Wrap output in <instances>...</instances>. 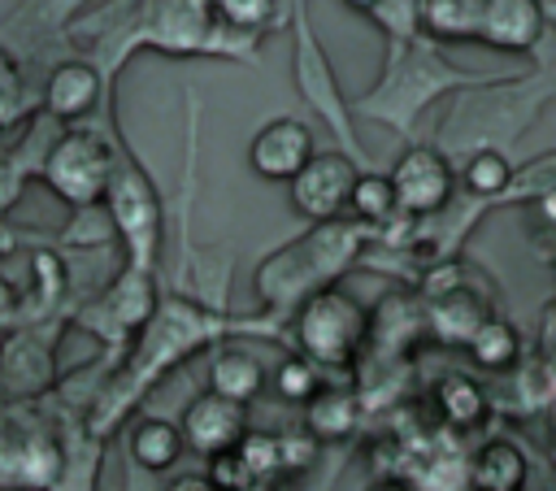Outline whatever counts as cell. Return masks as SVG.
<instances>
[{
    "mask_svg": "<svg viewBox=\"0 0 556 491\" xmlns=\"http://www.w3.org/2000/svg\"><path fill=\"white\" fill-rule=\"evenodd\" d=\"M348 213L365 226H387L400 204H395V187H391V174H378V169H361L356 182H352V196H348Z\"/></svg>",
    "mask_w": 556,
    "mask_h": 491,
    "instance_id": "44dd1931",
    "label": "cell"
},
{
    "mask_svg": "<svg viewBox=\"0 0 556 491\" xmlns=\"http://www.w3.org/2000/svg\"><path fill=\"white\" fill-rule=\"evenodd\" d=\"M265 378L269 374H265L261 356L248 352V348H222L208 361V391H217L235 404H252L265 391Z\"/></svg>",
    "mask_w": 556,
    "mask_h": 491,
    "instance_id": "2e32d148",
    "label": "cell"
},
{
    "mask_svg": "<svg viewBox=\"0 0 556 491\" xmlns=\"http://www.w3.org/2000/svg\"><path fill=\"white\" fill-rule=\"evenodd\" d=\"M482 317H486L482 304H478L469 291H460V287L434 295V304H430V326H434V335L447 339V343H465Z\"/></svg>",
    "mask_w": 556,
    "mask_h": 491,
    "instance_id": "7402d4cb",
    "label": "cell"
},
{
    "mask_svg": "<svg viewBox=\"0 0 556 491\" xmlns=\"http://www.w3.org/2000/svg\"><path fill=\"white\" fill-rule=\"evenodd\" d=\"M204 474H208L222 491H239V487L256 482V474L248 469V461H243V452H239V448H222V452H213Z\"/></svg>",
    "mask_w": 556,
    "mask_h": 491,
    "instance_id": "83f0119b",
    "label": "cell"
},
{
    "mask_svg": "<svg viewBox=\"0 0 556 491\" xmlns=\"http://www.w3.org/2000/svg\"><path fill=\"white\" fill-rule=\"evenodd\" d=\"M187 452V439L178 430V421H165V417H143L135 430H130V461L148 474H165L182 461Z\"/></svg>",
    "mask_w": 556,
    "mask_h": 491,
    "instance_id": "e0dca14e",
    "label": "cell"
},
{
    "mask_svg": "<svg viewBox=\"0 0 556 491\" xmlns=\"http://www.w3.org/2000/svg\"><path fill=\"white\" fill-rule=\"evenodd\" d=\"M321 382H326V378H321V365H317V361H308L304 352L282 356V365L274 369V391H278L287 404H304Z\"/></svg>",
    "mask_w": 556,
    "mask_h": 491,
    "instance_id": "cb8c5ba5",
    "label": "cell"
},
{
    "mask_svg": "<svg viewBox=\"0 0 556 491\" xmlns=\"http://www.w3.org/2000/svg\"><path fill=\"white\" fill-rule=\"evenodd\" d=\"M165 491H222V487H217L208 474H178Z\"/></svg>",
    "mask_w": 556,
    "mask_h": 491,
    "instance_id": "f1b7e54d",
    "label": "cell"
},
{
    "mask_svg": "<svg viewBox=\"0 0 556 491\" xmlns=\"http://www.w3.org/2000/svg\"><path fill=\"white\" fill-rule=\"evenodd\" d=\"M552 413H556V400H552Z\"/></svg>",
    "mask_w": 556,
    "mask_h": 491,
    "instance_id": "836d02e7",
    "label": "cell"
},
{
    "mask_svg": "<svg viewBox=\"0 0 556 491\" xmlns=\"http://www.w3.org/2000/svg\"><path fill=\"white\" fill-rule=\"evenodd\" d=\"M526 478H530V461L513 439L482 443L465 465V482L473 491H521Z\"/></svg>",
    "mask_w": 556,
    "mask_h": 491,
    "instance_id": "5bb4252c",
    "label": "cell"
},
{
    "mask_svg": "<svg viewBox=\"0 0 556 491\" xmlns=\"http://www.w3.org/2000/svg\"><path fill=\"white\" fill-rule=\"evenodd\" d=\"M543 13H547V22L556 26V0H543Z\"/></svg>",
    "mask_w": 556,
    "mask_h": 491,
    "instance_id": "d6a6232c",
    "label": "cell"
},
{
    "mask_svg": "<svg viewBox=\"0 0 556 491\" xmlns=\"http://www.w3.org/2000/svg\"><path fill=\"white\" fill-rule=\"evenodd\" d=\"M248 461V469L256 478H278V435H261V430H243V439L235 443Z\"/></svg>",
    "mask_w": 556,
    "mask_h": 491,
    "instance_id": "484cf974",
    "label": "cell"
},
{
    "mask_svg": "<svg viewBox=\"0 0 556 491\" xmlns=\"http://www.w3.org/2000/svg\"><path fill=\"white\" fill-rule=\"evenodd\" d=\"M178 430H182V439H187L191 452L213 456V452L235 448L243 439V430H248V404H235V400H226L217 391H204V395H195L182 408Z\"/></svg>",
    "mask_w": 556,
    "mask_h": 491,
    "instance_id": "8fae6325",
    "label": "cell"
},
{
    "mask_svg": "<svg viewBox=\"0 0 556 491\" xmlns=\"http://www.w3.org/2000/svg\"><path fill=\"white\" fill-rule=\"evenodd\" d=\"M434 404H439V417L456 430H469L486 417V391L469 374H443L434 387Z\"/></svg>",
    "mask_w": 556,
    "mask_h": 491,
    "instance_id": "d6986e66",
    "label": "cell"
},
{
    "mask_svg": "<svg viewBox=\"0 0 556 491\" xmlns=\"http://www.w3.org/2000/svg\"><path fill=\"white\" fill-rule=\"evenodd\" d=\"M222 330V322L187 300H165L152 309V317L143 322V335H139V352L130 361V374L135 378H161L165 365H174L178 356L195 352L200 343H208L213 335Z\"/></svg>",
    "mask_w": 556,
    "mask_h": 491,
    "instance_id": "5b68a950",
    "label": "cell"
},
{
    "mask_svg": "<svg viewBox=\"0 0 556 491\" xmlns=\"http://www.w3.org/2000/svg\"><path fill=\"white\" fill-rule=\"evenodd\" d=\"M295 348L321 369H348L369 348V313L334 282L295 304Z\"/></svg>",
    "mask_w": 556,
    "mask_h": 491,
    "instance_id": "3957f363",
    "label": "cell"
},
{
    "mask_svg": "<svg viewBox=\"0 0 556 491\" xmlns=\"http://www.w3.org/2000/svg\"><path fill=\"white\" fill-rule=\"evenodd\" d=\"M465 348H469V361H473L478 369H491V374L513 369L517 356H521V339H517V330H513L504 317H491V313L473 326V335L465 339Z\"/></svg>",
    "mask_w": 556,
    "mask_h": 491,
    "instance_id": "ac0fdd59",
    "label": "cell"
},
{
    "mask_svg": "<svg viewBox=\"0 0 556 491\" xmlns=\"http://www.w3.org/2000/svg\"><path fill=\"white\" fill-rule=\"evenodd\" d=\"M239 491H278V482H274V478H256V482H248V487H239Z\"/></svg>",
    "mask_w": 556,
    "mask_h": 491,
    "instance_id": "1f68e13d",
    "label": "cell"
},
{
    "mask_svg": "<svg viewBox=\"0 0 556 491\" xmlns=\"http://www.w3.org/2000/svg\"><path fill=\"white\" fill-rule=\"evenodd\" d=\"M343 4H348V9H356V13H374L382 0H343Z\"/></svg>",
    "mask_w": 556,
    "mask_h": 491,
    "instance_id": "f546056e",
    "label": "cell"
},
{
    "mask_svg": "<svg viewBox=\"0 0 556 491\" xmlns=\"http://www.w3.org/2000/svg\"><path fill=\"white\" fill-rule=\"evenodd\" d=\"M295 87H300V96L330 122V130L339 135L343 152H356V156H361V139L352 135V113H348V104H343L339 78L330 74V61H326L317 35L308 30L304 9L295 13Z\"/></svg>",
    "mask_w": 556,
    "mask_h": 491,
    "instance_id": "ba28073f",
    "label": "cell"
},
{
    "mask_svg": "<svg viewBox=\"0 0 556 491\" xmlns=\"http://www.w3.org/2000/svg\"><path fill=\"white\" fill-rule=\"evenodd\" d=\"M313 126L300 117H274L265 122L252 143H248V165L252 174L269 178V182H291L300 174V165L313 156Z\"/></svg>",
    "mask_w": 556,
    "mask_h": 491,
    "instance_id": "30bf717a",
    "label": "cell"
},
{
    "mask_svg": "<svg viewBox=\"0 0 556 491\" xmlns=\"http://www.w3.org/2000/svg\"><path fill=\"white\" fill-rule=\"evenodd\" d=\"M387 174H391V187H395V204L408 217H434L452 200L456 174H452L447 152L434 148V143H408Z\"/></svg>",
    "mask_w": 556,
    "mask_h": 491,
    "instance_id": "52a82bcc",
    "label": "cell"
},
{
    "mask_svg": "<svg viewBox=\"0 0 556 491\" xmlns=\"http://www.w3.org/2000/svg\"><path fill=\"white\" fill-rule=\"evenodd\" d=\"M361 165L352 152H313L300 174L287 182L291 187V209L308 222H334L348 213V196H352V182H356Z\"/></svg>",
    "mask_w": 556,
    "mask_h": 491,
    "instance_id": "9c48e42d",
    "label": "cell"
},
{
    "mask_svg": "<svg viewBox=\"0 0 556 491\" xmlns=\"http://www.w3.org/2000/svg\"><path fill=\"white\" fill-rule=\"evenodd\" d=\"M547 30L543 0H482L473 39L504 52H534Z\"/></svg>",
    "mask_w": 556,
    "mask_h": 491,
    "instance_id": "7c38bea8",
    "label": "cell"
},
{
    "mask_svg": "<svg viewBox=\"0 0 556 491\" xmlns=\"http://www.w3.org/2000/svg\"><path fill=\"white\" fill-rule=\"evenodd\" d=\"M361 426V400L348 391V387H317L308 400H304V430L317 439V443H339V439H352Z\"/></svg>",
    "mask_w": 556,
    "mask_h": 491,
    "instance_id": "9a60e30c",
    "label": "cell"
},
{
    "mask_svg": "<svg viewBox=\"0 0 556 491\" xmlns=\"http://www.w3.org/2000/svg\"><path fill=\"white\" fill-rule=\"evenodd\" d=\"M482 83H491V78L456 70L430 39L404 35V39H391L387 70H382L378 87L356 100V113H365L374 122H387L391 130L408 135L413 122L426 113V104L439 91H447V87H482Z\"/></svg>",
    "mask_w": 556,
    "mask_h": 491,
    "instance_id": "6da1fadb",
    "label": "cell"
},
{
    "mask_svg": "<svg viewBox=\"0 0 556 491\" xmlns=\"http://www.w3.org/2000/svg\"><path fill=\"white\" fill-rule=\"evenodd\" d=\"M317 452H321V443L308 430L278 435V474H304V469H313Z\"/></svg>",
    "mask_w": 556,
    "mask_h": 491,
    "instance_id": "4316f807",
    "label": "cell"
},
{
    "mask_svg": "<svg viewBox=\"0 0 556 491\" xmlns=\"http://www.w3.org/2000/svg\"><path fill=\"white\" fill-rule=\"evenodd\" d=\"M513 178V161L504 148H473L460 156V182L473 200H495L508 191Z\"/></svg>",
    "mask_w": 556,
    "mask_h": 491,
    "instance_id": "ffe728a7",
    "label": "cell"
},
{
    "mask_svg": "<svg viewBox=\"0 0 556 491\" xmlns=\"http://www.w3.org/2000/svg\"><path fill=\"white\" fill-rule=\"evenodd\" d=\"M482 0H421L417 22L443 39H473Z\"/></svg>",
    "mask_w": 556,
    "mask_h": 491,
    "instance_id": "603a6c76",
    "label": "cell"
},
{
    "mask_svg": "<svg viewBox=\"0 0 556 491\" xmlns=\"http://www.w3.org/2000/svg\"><path fill=\"white\" fill-rule=\"evenodd\" d=\"M369 491H408V487H404L400 478H382V482H374Z\"/></svg>",
    "mask_w": 556,
    "mask_h": 491,
    "instance_id": "4dcf8cb0",
    "label": "cell"
},
{
    "mask_svg": "<svg viewBox=\"0 0 556 491\" xmlns=\"http://www.w3.org/2000/svg\"><path fill=\"white\" fill-rule=\"evenodd\" d=\"M365 248V222H313L308 235L269 252L256 265V295L269 309H295L304 295L330 287Z\"/></svg>",
    "mask_w": 556,
    "mask_h": 491,
    "instance_id": "7a4b0ae2",
    "label": "cell"
},
{
    "mask_svg": "<svg viewBox=\"0 0 556 491\" xmlns=\"http://www.w3.org/2000/svg\"><path fill=\"white\" fill-rule=\"evenodd\" d=\"M104 209H109L113 230H117L122 243H126L130 265H135V269H148L152 256H156L161 204H156V191H152V182L143 178V169L117 161V165H113V178H109V191H104Z\"/></svg>",
    "mask_w": 556,
    "mask_h": 491,
    "instance_id": "8992f818",
    "label": "cell"
},
{
    "mask_svg": "<svg viewBox=\"0 0 556 491\" xmlns=\"http://www.w3.org/2000/svg\"><path fill=\"white\" fill-rule=\"evenodd\" d=\"M117 152L104 135L96 130H65L48 156H43V182L70 204V209H87L100 204L113 178Z\"/></svg>",
    "mask_w": 556,
    "mask_h": 491,
    "instance_id": "277c9868",
    "label": "cell"
},
{
    "mask_svg": "<svg viewBox=\"0 0 556 491\" xmlns=\"http://www.w3.org/2000/svg\"><path fill=\"white\" fill-rule=\"evenodd\" d=\"M213 13L222 26H230L239 35H261L274 22L278 0H213Z\"/></svg>",
    "mask_w": 556,
    "mask_h": 491,
    "instance_id": "d4e9b609",
    "label": "cell"
},
{
    "mask_svg": "<svg viewBox=\"0 0 556 491\" xmlns=\"http://www.w3.org/2000/svg\"><path fill=\"white\" fill-rule=\"evenodd\" d=\"M104 96V78L91 61H61L43 83V109L61 122L87 117Z\"/></svg>",
    "mask_w": 556,
    "mask_h": 491,
    "instance_id": "4fadbf2b",
    "label": "cell"
}]
</instances>
